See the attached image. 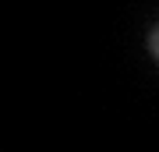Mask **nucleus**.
I'll return each instance as SVG.
<instances>
[{"mask_svg":"<svg viewBox=\"0 0 159 152\" xmlns=\"http://www.w3.org/2000/svg\"><path fill=\"white\" fill-rule=\"evenodd\" d=\"M148 53L159 57V28H152V32H148Z\"/></svg>","mask_w":159,"mask_h":152,"instance_id":"obj_1","label":"nucleus"}]
</instances>
